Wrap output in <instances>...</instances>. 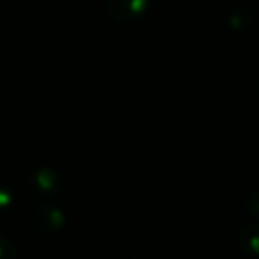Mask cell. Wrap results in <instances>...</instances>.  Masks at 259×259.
<instances>
[{"instance_id": "4", "label": "cell", "mask_w": 259, "mask_h": 259, "mask_svg": "<svg viewBox=\"0 0 259 259\" xmlns=\"http://www.w3.org/2000/svg\"><path fill=\"white\" fill-rule=\"evenodd\" d=\"M236 245L245 255L259 257V224H247L236 234Z\"/></svg>"}, {"instance_id": "1", "label": "cell", "mask_w": 259, "mask_h": 259, "mask_svg": "<svg viewBox=\"0 0 259 259\" xmlns=\"http://www.w3.org/2000/svg\"><path fill=\"white\" fill-rule=\"evenodd\" d=\"M149 0H105V11L121 23L137 22L148 13Z\"/></svg>"}, {"instance_id": "8", "label": "cell", "mask_w": 259, "mask_h": 259, "mask_svg": "<svg viewBox=\"0 0 259 259\" xmlns=\"http://www.w3.org/2000/svg\"><path fill=\"white\" fill-rule=\"evenodd\" d=\"M15 257H16L15 243L0 236V259H15Z\"/></svg>"}, {"instance_id": "7", "label": "cell", "mask_w": 259, "mask_h": 259, "mask_svg": "<svg viewBox=\"0 0 259 259\" xmlns=\"http://www.w3.org/2000/svg\"><path fill=\"white\" fill-rule=\"evenodd\" d=\"M245 209H247L250 215L259 217V188H254L250 194L245 199Z\"/></svg>"}, {"instance_id": "3", "label": "cell", "mask_w": 259, "mask_h": 259, "mask_svg": "<svg viewBox=\"0 0 259 259\" xmlns=\"http://www.w3.org/2000/svg\"><path fill=\"white\" fill-rule=\"evenodd\" d=\"M34 226L41 231V233L54 234L64 229L66 226V217L62 209L55 208L52 204H41L34 211Z\"/></svg>"}, {"instance_id": "5", "label": "cell", "mask_w": 259, "mask_h": 259, "mask_svg": "<svg viewBox=\"0 0 259 259\" xmlns=\"http://www.w3.org/2000/svg\"><path fill=\"white\" fill-rule=\"evenodd\" d=\"M252 20H254V13L248 8H240L229 16V25L238 32H243L252 25Z\"/></svg>"}, {"instance_id": "2", "label": "cell", "mask_w": 259, "mask_h": 259, "mask_svg": "<svg viewBox=\"0 0 259 259\" xmlns=\"http://www.w3.org/2000/svg\"><path fill=\"white\" fill-rule=\"evenodd\" d=\"M27 185L30 192L36 194L37 197L52 199L61 194L62 180L55 170L52 169H37L27 176Z\"/></svg>"}, {"instance_id": "6", "label": "cell", "mask_w": 259, "mask_h": 259, "mask_svg": "<svg viewBox=\"0 0 259 259\" xmlns=\"http://www.w3.org/2000/svg\"><path fill=\"white\" fill-rule=\"evenodd\" d=\"M13 202H15V194H13V190L8 185L0 183V213L11 208Z\"/></svg>"}]
</instances>
